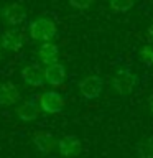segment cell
<instances>
[{
	"mask_svg": "<svg viewBox=\"0 0 153 158\" xmlns=\"http://www.w3.org/2000/svg\"><path fill=\"white\" fill-rule=\"evenodd\" d=\"M140 79L130 68L127 66H118L112 76V87L120 97H127L135 91Z\"/></svg>",
	"mask_w": 153,
	"mask_h": 158,
	"instance_id": "1",
	"label": "cell"
},
{
	"mask_svg": "<svg viewBox=\"0 0 153 158\" xmlns=\"http://www.w3.org/2000/svg\"><path fill=\"white\" fill-rule=\"evenodd\" d=\"M28 35L35 41H51L58 35V27L51 18L48 17H38L28 23Z\"/></svg>",
	"mask_w": 153,
	"mask_h": 158,
	"instance_id": "2",
	"label": "cell"
},
{
	"mask_svg": "<svg viewBox=\"0 0 153 158\" xmlns=\"http://www.w3.org/2000/svg\"><path fill=\"white\" fill-rule=\"evenodd\" d=\"M102 91H104V79L99 74L86 76L79 82V92H81L82 99H86V101H96V99H99Z\"/></svg>",
	"mask_w": 153,
	"mask_h": 158,
	"instance_id": "3",
	"label": "cell"
},
{
	"mask_svg": "<svg viewBox=\"0 0 153 158\" xmlns=\"http://www.w3.org/2000/svg\"><path fill=\"white\" fill-rule=\"evenodd\" d=\"M38 104H39V107H41L43 112H46V114H59V112H63L66 101H64V97L59 92L48 91V92L39 94Z\"/></svg>",
	"mask_w": 153,
	"mask_h": 158,
	"instance_id": "4",
	"label": "cell"
},
{
	"mask_svg": "<svg viewBox=\"0 0 153 158\" xmlns=\"http://www.w3.org/2000/svg\"><path fill=\"white\" fill-rule=\"evenodd\" d=\"M22 79L28 86L31 87H41L46 84V77H44V68L39 63H30L25 64L22 69Z\"/></svg>",
	"mask_w": 153,
	"mask_h": 158,
	"instance_id": "5",
	"label": "cell"
},
{
	"mask_svg": "<svg viewBox=\"0 0 153 158\" xmlns=\"http://www.w3.org/2000/svg\"><path fill=\"white\" fill-rule=\"evenodd\" d=\"M23 33L17 28H8L2 31L0 35V46H2L5 51H12V53H17L23 48Z\"/></svg>",
	"mask_w": 153,
	"mask_h": 158,
	"instance_id": "6",
	"label": "cell"
},
{
	"mask_svg": "<svg viewBox=\"0 0 153 158\" xmlns=\"http://www.w3.org/2000/svg\"><path fill=\"white\" fill-rule=\"evenodd\" d=\"M2 18L5 23L10 27H20L22 23L27 22V10L20 3H10L5 8H2Z\"/></svg>",
	"mask_w": 153,
	"mask_h": 158,
	"instance_id": "7",
	"label": "cell"
},
{
	"mask_svg": "<svg viewBox=\"0 0 153 158\" xmlns=\"http://www.w3.org/2000/svg\"><path fill=\"white\" fill-rule=\"evenodd\" d=\"M39 110H41V107H39V104H38V99L36 97H30L25 102L20 104L15 112H17V117L22 122H33V120L38 118Z\"/></svg>",
	"mask_w": 153,
	"mask_h": 158,
	"instance_id": "8",
	"label": "cell"
},
{
	"mask_svg": "<svg viewBox=\"0 0 153 158\" xmlns=\"http://www.w3.org/2000/svg\"><path fill=\"white\" fill-rule=\"evenodd\" d=\"M22 94L20 89L17 87V84L12 81H3L0 82V106L2 107H8V106H15L20 102Z\"/></svg>",
	"mask_w": 153,
	"mask_h": 158,
	"instance_id": "9",
	"label": "cell"
},
{
	"mask_svg": "<svg viewBox=\"0 0 153 158\" xmlns=\"http://www.w3.org/2000/svg\"><path fill=\"white\" fill-rule=\"evenodd\" d=\"M56 148L63 156H77V155H81V152H82V143L77 137L66 135V137H63L58 140Z\"/></svg>",
	"mask_w": 153,
	"mask_h": 158,
	"instance_id": "10",
	"label": "cell"
},
{
	"mask_svg": "<svg viewBox=\"0 0 153 158\" xmlns=\"http://www.w3.org/2000/svg\"><path fill=\"white\" fill-rule=\"evenodd\" d=\"M38 59L43 66H48V64H53L59 61V46L53 41H43L41 44L38 46Z\"/></svg>",
	"mask_w": 153,
	"mask_h": 158,
	"instance_id": "11",
	"label": "cell"
},
{
	"mask_svg": "<svg viewBox=\"0 0 153 158\" xmlns=\"http://www.w3.org/2000/svg\"><path fill=\"white\" fill-rule=\"evenodd\" d=\"M44 77H46V82L53 87H58V86H61V84H64V81H66V77H68L64 64H61L59 61L53 63V64H48V66L44 68Z\"/></svg>",
	"mask_w": 153,
	"mask_h": 158,
	"instance_id": "12",
	"label": "cell"
},
{
	"mask_svg": "<svg viewBox=\"0 0 153 158\" xmlns=\"http://www.w3.org/2000/svg\"><path fill=\"white\" fill-rule=\"evenodd\" d=\"M56 143H58L56 138H54V135L49 133V132L39 130V132H36L33 135V145H35V148H36L39 153H43V155L51 153L53 148L56 147Z\"/></svg>",
	"mask_w": 153,
	"mask_h": 158,
	"instance_id": "13",
	"label": "cell"
},
{
	"mask_svg": "<svg viewBox=\"0 0 153 158\" xmlns=\"http://www.w3.org/2000/svg\"><path fill=\"white\" fill-rule=\"evenodd\" d=\"M138 58L147 68H153V43L148 41L147 44H143L138 51Z\"/></svg>",
	"mask_w": 153,
	"mask_h": 158,
	"instance_id": "14",
	"label": "cell"
},
{
	"mask_svg": "<svg viewBox=\"0 0 153 158\" xmlns=\"http://www.w3.org/2000/svg\"><path fill=\"white\" fill-rule=\"evenodd\" d=\"M135 0H109V7H110L115 13H127L132 10Z\"/></svg>",
	"mask_w": 153,
	"mask_h": 158,
	"instance_id": "15",
	"label": "cell"
},
{
	"mask_svg": "<svg viewBox=\"0 0 153 158\" xmlns=\"http://www.w3.org/2000/svg\"><path fill=\"white\" fill-rule=\"evenodd\" d=\"M137 155L143 158H153V138L137 143Z\"/></svg>",
	"mask_w": 153,
	"mask_h": 158,
	"instance_id": "16",
	"label": "cell"
},
{
	"mask_svg": "<svg viewBox=\"0 0 153 158\" xmlns=\"http://www.w3.org/2000/svg\"><path fill=\"white\" fill-rule=\"evenodd\" d=\"M69 5H71L72 8H77V10H87L91 8V5L94 0H68Z\"/></svg>",
	"mask_w": 153,
	"mask_h": 158,
	"instance_id": "17",
	"label": "cell"
},
{
	"mask_svg": "<svg viewBox=\"0 0 153 158\" xmlns=\"http://www.w3.org/2000/svg\"><path fill=\"white\" fill-rule=\"evenodd\" d=\"M147 41H150V43H153V23L148 27V30H147Z\"/></svg>",
	"mask_w": 153,
	"mask_h": 158,
	"instance_id": "18",
	"label": "cell"
},
{
	"mask_svg": "<svg viewBox=\"0 0 153 158\" xmlns=\"http://www.w3.org/2000/svg\"><path fill=\"white\" fill-rule=\"evenodd\" d=\"M148 110H150V114H151V115H153V94H151V96H148Z\"/></svg>",
	"mask_w": 153,
	"mask_h": 158,
	"instance_id": "19",
	"label": "cell"
},
{
	"mask_svg": "<svg viewBox=\"0 0 153 158\" xmlns=\"http://www.w3.org/2000/svg\"><path fill=\"white\" fill-rule=\"evenodd\" d=\"M2 49H3V48H2V46H0V61H2V56H3V53H2Z\"/></svg>",
	"mask_w": 153,
	"mask_h": 158,
	"instance_id": "20",
	"label": "cell"
},
{
	"mask_svg": "<svg viewBox=\"0 0 153 158\" xmlns=\"http://www.w3.org/2000/svg\"><path fill=\"white\" fill-rule=\"evenodd\" d=\"M0 17H2V8H0Z\"/></svg>",
	"mask_w": 153,
	"mask_h": 158,
	"instance_id": "21",
	"label": "cell"
}]
</instances>
